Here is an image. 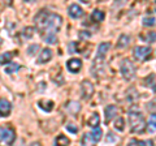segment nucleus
Returning a JSON list of instances; mask_svg holds the SVG:
<instances>
[{
    "label": "nucleus",
    "instance_id": "1",
    "mask_svg": "<svg viewBox=\"0 0 156 146\" xmlns=\"http://www.w3.org/2000/svg\"><path fill=\"white\" fill-rule=\"evenodd\" d=\"M129 125L133 133H142L146 129V121L143 116L138 111H130L129 112Z\"/></svg>",
    "mask_w": 156,
    "mask_h": 146
},
{
    "label": "nucleus",
    "instance_id": "2",
    "mask_svg": "<svg viewBox=\"0 0 156 146\" xmlns=\"http://www.w3.org/2000/svg\"><path fill=\"white\" fill-rule=\"evenodd\" d=\"M61 25H62V17L60 16V14H56V13H50V14H48L46 31H53V33H56L58 29L61 27Z\"/></svg>",
    "mask_w": 156,
    "mask_h": 146
},
{
    "label": "nucleus",
    "instance_id": "3",
    "mask_svg": "<svg viewBox=\"0 0 156 146\" xmlns=\"http://www.w3.org/2000/svg\"><path fill=\"white\" fill-rule=\"evenodd\" d=\"M121 75L126 81H130L135 77V67L129 59H124L121 63Z\"/></svg>",
    "mask_w": 156,
    "mask_h": 146
},
{
    "label": "nucleus",
    "instance_id": "4",
    "mask_svg": "<svg viewBox=\"0 0 156 146\" xmlns=\"http://www.w3.org/2000/svg\"><path fill=\"white\" fill-rule=\"evenodd\" d=\"M16 140V133L9 126H2L0 128V141H4L7 145H12Z\"/></svg>",
    "mask_w": 156,
    "mask_h": 146
},
{
    "label": "nucleus",
    "instance_id": "5",
    "mask_svg": "<svg viewBox=\"0 0 156 146\" xmlns=\"http://www.w3.org/2000/svg\"><path fill=\"white\" fill-rule=\"evenodd\" d=\"M134 56L136 60H147L151 56V48L147 46H136L134 48Z\"/></svg>",
    "mask_w": 156,
    "mask_h": 146
},
{
    "label": "nucleus",
    "instance_id": "6",
    "mask_svg": "<svg viewBox=\"0 0 156 146\" xmlns=\"http://www.w3.org/2000/svg\"><path fill=\"white\" fill-rule=\"evenodd\" d=\"M48 14H50V12H48V11H41L35 16V18H34V20H35V24H37V27L41 31H46Z\"/></svg>",
    "mask_w": 156,
    "mask_h": 146
},
{
    "label": "nucleus",
    "instance_id": "7",
    "mask_svg": "<svg viewBox=\"0 0 156 146\" xmlns=\"http://www.w3.org/2000/svg\"><path fill=\"white\" fill-rule=\"evenodd\" d=\"M81 94L83 99H90L94 94V85L89 80H83L81 84Z\"/></svg>",
    "mask_w": 156,
    "mask_h": 146
},
{
    "label": "nucleus",
    "instance_id": "8",
    "mask_svg": "<svg viewBox=\"0 0 156 146\" xmlns=\"http://www.w3.org/2000/svg\"><path fill=\"white\" fill-rule=\"evenodd\" d=\"M66 68L68 71L72 73H78L82 68V61L81 59H77V57H72L70 60L66 61Z\"/></svg>",
    "mask_w": 156,
    "mask_h": 146
},
{
    "label": "nucleus",
    "instance_id": "9",
    "mask_svg": "<svg viewBox=\"0 0 156 146\" xmlns=\"http://www.w3.org/2000/svg\"><path fill=\"white\" fill-rule=\"evenodd\" d=\"M11 111H12L11 103L4 98L0 99V116H2V118H5V116H8L11 114Z\"/></svg>",
    "mask_w": 156,
    "mask_h": 146
},
{
    "label": "nucleus",
    "instance_id": "10",
    "mask_svg": "<svg viewBox=\"0 0 156 146\" xmlns=\"http://www.w3.org/2000/svg\"><path fill=\"white\" fill-rule=\"evenodd\" d=\"M52 59V50L51 48H43L42 52L38 56V63L39 64H44Z\"/></svg>",
    "mask_w": 156,
    "mask_h": 146
},
{
    "label": "nucleus",
    "instance_id": "11",
    "mask_svg": "<svg viewBox=\"0 0 156 146\" xmlns=\"http://www.w3.org/2000/svg\"><path fill=\"white\" fill-rule=\"evenodd\" d=\"M68 13H69V16L72 18H80L83 16V9H82L78 4H72L68 9Z\"/></svg>",
    "mask_w": 156,
    "mask_h": 146
},
{
    "label": "nucleus",
    "instance_id": "12",
    "mask_svg": "<svg viewBox=\"0 0 156 146\" xmlns=\"http://www.w3.org/2000/svg\"><path fill=\"white\" fill-rule=\"evenodd\" d=\"M109 48H111V45L108 42L100 43L99 47H98V55H96V57H98V59H103V57L105 56V53L109 51Z\"/></svg>",
    "mask_w": 156,
    "mask_h": 146
},
{
    "label": "nucleus",
    "instance_id": "13",
    "mask_svg": "<svg viewBox=\"0 0 156 146\" xmlns=\"http://www.w3.org/2000/svg\"><path fill=\"white\" fill-rule=\"evenodd\" d=\"M38 104L43 111H47V112H51L53 108V102L50 99H41L38 102Z\"/></svg>",
    "mask_w": 156,
    "mask_h": 146
},
{
    "label": "nucleus",
    "instance_id": "14",
    "mask_svg": "<svg viewBox=\"0 0 156 146\" xmlns=\"http://www.w3.org/2000/svg\"><path fill=\"white\" fill-rule=\"evenodd\" d=\"M80 110H81V106L78 102H74V100H70V102H68L66 103V111L68 112H70V114H77V112H80Z\"/></svg>",
    "mask_w": 156,
    "mask_h": 146
},
{
    "label": "nucleus",
    "instance_id": "15",
    "mask_svg": "<svg viewBox=\"0 0 156 146\" xmlns=\"http://www.w3.org/2000/svg\"><path fill=\"white\" fill-rule=\"evenodd\" d=\"M116 115H117V108H116V106L109 104V106L105 107V119H107V121L112 120Z\"/></svg>",
    "mask_w": 156,
    "mask_h": 146
},
{
    "label": "nucleus",
    "instance_id": "16",
    "mask_svg": "<svg viewBox=\"0 0 156 146\" xmlns=\"http://www.w3.org/2000/svg\"><path fill=\"white\" fill-rule=\"evenodd\" d=\"M87 124H89V126H91V128H98L100 124V118H99V114L94 112L90 118H89V121H87Z\"/></svg>",
    "mask_w": 156,
    "mask_h": 146
},
{
    "label": "nucleus",
    "instance_id": "17",
    "mask_svg": "<svg viewBox=\"0 0 156 146\" xmlns=\"http://www.w3.org/2000/svg\"><path fill=\"white\" fill-rule=\"evenodd\" d=\"M129 43H130V37L126 35V34H121V35L119 37V41H117V47L125 48V47H128Z\"/></svg>",
    "mask_w": 156,
    "mask_h": 146
},
{
    "label": "nucleus",
    "instance_id": "18",
    "mask_svg": "<svg viewBox=\"0 0 156 146\" xmlns=\"http://www.w3.org/2000/svg\"><path fill=\"white\" fill-rule=\"evenodd\" d=\"M95 141L94 138L91 137V134L89 133H85L83 136H82V140H81V145L82 146H95Z\"/></svg>",
    "mask_w": 156,
    "mask_h": 146
},
{
    "label": "nucleus",
    "instance_id": "19",
    "mask_svg": "<svg viewBox=\"0 0 156 146\" xmlns=\"http://www.w3.org/2000/svg\"><path fill=\"white\" fill-rule=\"evenodd\" d=\"M128 146H154V141H138V140H130Z\"/></svg>",
    "mask_w": 156,
    "mask_h": 146
},
{
    "label": "nucleus",
    "instance_id": "20",
    "mask_svg": "<svg viewBox=\"0 0 156 146\" xmlns=\"http://www.w3.org/2000/svg\"><path fill=\"white\" fill-rule=\"evenodd\" d=\"M70 141L68 137H65L64 134H60L57 136L56 140H55V146H69Z\"/></svg>",
    "mask_w": 156,
    "mask_h": 146
},
{
    "label": "nucleus",
    "instance_id": "21",
    "mask_svg": "<svg viewBox=\"0 0 156 146\" xmlns=\"http://www.w3.org/2000/svg\"><path fill=\"white\" fill-rule=\"evenodd\" d=\"M13 57V52H4V53H0V65H4V64H9Z\"/></svg>",
    "mask_w": 156,
    "mask_h": 146
},
{
    "label": "nucleus",
    "instance_id": "22",
    "mask_svg": "<svg viewBox=\"0 0 156 146\" xmlns=\"http://www.w3.org/2000/svg\"><path fill=\"white\" fill-rule=\"evenodd\" d=\"M104 12H101V11H99V9H95L94 12H92V14H91V20L92 21H95V22H101L104 20Z\"/></svg>",
    "mask_w": 156,
    "mask_h": 146
},
{
    "label": "nucleus",
    "instance_id": "23",
    "mask_svg": "<svg viewBox=\"0 0 156 146\" xmlns=\"http://www.w3.org/2000/svg\"><path fill=\"white\" fill-rule=\"evenodd\" d=\"M47 34L43 38H44V41L47 43H50V45H55L56 41H57V38H56V33H53V31H46Z\"/></svg>",
    "mask_w": 156,
    "mask_h": 146
},
{
    "label": "nucleus",
    "instance_id": "24",
    "mask_svg": "<svg viewBox=\"0 0 156 146\" xmlns=\"http://www.w3.org/2000/svg\"><path fill=\"white\" fill-rule=\"evenodd\" d=\"M148 132L151 133L156 132V114H152L148 119Z\"/></svg>",
    "mask_w": 156,
    "mask_h": 146
},
{
    "label": "nucleus",
    "instance_id": "25",
    "mask_svg": "<svg viewBox=\"0 0 156 146\" xmlns=\"http://www.w3.org/2000/svg\"><path fill=\"white\" fill-rule=\"evenodd\" d=\"M18 69H20V65L17 63H9V64H7V67L4 68V71H5V73H8V75H12V73L17 72Z\"/></svg>",
    "mask_w": 156,
    "mask_h": 146
},
{
    "label": "nucleus",
    "instance_id": "26",
    "mask_svg": "<svg viewBox=\"0 0 156 146\" xmlns=\"http://www.w3.org/2000/svg\"><path fill=\"white\" fill-rule=\"evenodd\" d=\"M101 136H103V130H101V129L99 128V126H98V128H95V129H94V132H92L91 137L94 138V141H95V142H98V141H100Z\"/></svg>",
    "mask_w": 156,
    "mask_h": 146
},
{
    "label": "nucleus",
    "instance_id": "27",
    "mask_svg": "<svg viewBox=\"0 0 156 146\" xmlns=\"http://www.w3.org/2000/svg\"><path fill=\"white\" fill-rule=\"evenodd\" d=\"M143 39L148 43H152L156 41V33L155 31H150V33H146L143 35Z\"/></svg>",
    "mask_w": 156,
    "mask_h": 146
},
{
    "label": "nucleus",
    "instance_id": "28",
    "mask_svg": "<svg viewBox=\"0 0 156 146\" xmlns=\"http://www.w3.org/2000/svg\"><path fill=\"white\" fill-rule=\"evenodd\" d=\"M124 126H125V121L122 118H117L116 121H115V128L117 130H120V132H122L124 130Z\"/></svg>",
    "mask_w": 156,
    "mask_h": 146
},
{
    "label": "nucleus",
    "instance_id": "29",
    "mask_svg": "<svg viewBox=\"0 0 156 146\" xmlns=\"http://www.w3.org/2000/svg\"><path fill=\"white\" fill-rule=\"evenodd\" d=\"M22 35H23V38H26V39L31 38L34 35V27H25L22 30Z\"/></svg>",
    "mask_w": 156,
    "mask_h": 146
},
{
    "label": "nucleus",
    "instance_id": "30",
    "mask_svg": "<svg viewBox=\"0 0 156 146\" xmlns=\"http://www.w3.org/2000/svg\"><path fill=\"white\" fill-rule=\"evenodd\" d=\"M155 17L152 16H147V17H144L143 18V25L144 26H154L155 25Z\"/></svg>",
    "mask_w": 156,
    "mask_h": 146
},
{
    "label": "nucleus",
    "instance_id": "31",
    "mask_svg": "<svg viewBox=\"0 0 156 146\" xmlns=\"http://www.w3.org/2000/svg\"><path fill=\"white\" fill-rule=\"evenodd\" d=\"M38 50H39V46H38V45H31L30 47H29L27 53H29L30 56H34V55L37 53V51H38Z\"/></svg>",
    "mask_w": 156,
    "mask_h": 146
},
{
    "label": "nucleus",
    "instance_id": "32",
    "mask_svg": "<svg viewBox=\"0 0 156 146\" xmlns=\"http://www.w3.org/2000/svg\"><path fill=\"white\" fill-rule=\"evenodd\" d=\"M66 130H69L70 133H77L78 132V126L73 125V124H68L66 125Z\"/></svg>",
    "mask_w": 156,
    "mask_h": 146
},
{
    "label": "nucleus",
    "instance_id": "33",
    "mask_svg": "<svg viewBox=\"0 0 156 146\" xmlns=\"http://www.w3.org/2000/svg\"><path fill=\"white\" fill-rule=\"evenodd\" d=\"M147 108H148L150 111H156V99H154V100L150 102V103L147 104Z\"/></svg>",
    "mask_w": 156,
    "mask_h": 146
},
{
    "label": "nucleus",
    "instance_id": "34",
    "mask_svg": "<svg viewBox=\"0 0 156 146\" xmlns=\"http://www.w3.org/2000/svg\"><path fill=\"white\" fill-rule=\"evenodd\" d=\"M108 142H115L116 138H115V134L113 133H108V138H107Z\"/></svg>",
    "mask_w": 156,
    "mask_h": 146
},
{
    "label": "nucleus",
    "instance_id": "35",
    "mask_svg": "<svg viewBox=\"0 0 156 146\" xmlns=\"http://www.w3.org/2000/svg\"><path fill=\"white\" fill-rule=\"evenodd\" d=\"M80 37H81V38H90V37H91V34H90V33H87V31H81Z\"/></svg>",
    "mask_w": 156,
    "mask_h": 146
},
{
    "label": "nucleus",
    "instance_id": "36",
    "mask_svg": "<svg viewBox=\"0 0 156 146\" xmlns=\"http://www.w3.org/2000/svg\"><path fill=\"white\" fill-rule=\"evenodd\" d=\"M30 146H42V145L39 144V142H33V144H31Z\"/></svg>",
    "mask_w": 156,
    "mask_h": 146
},
{
    "label": "nucleus",
    "instance_id": "37",
    "mask_svg": "<svg viewBox=\"0 0 156 146\" xmlns=\"http://www.w3.org/2000/svg\"><path fill=\"white\" fill-rule=\"evenodd\" d=\"M0 42H2V39H0Z\"/></svg>",
    "mask_w": 156,
    "mask_h": 146
},
{
    "label": "nucleus",
    "instance_id": "38",
    "mask_svg": "<svg viewBox=\"0 0 156 146\" xmlns=\"http://www.w3.org/2000/svg\"><path fill=\"white\" fill-rule=\"evenodd\" d=\"M155 9H156V8H155Z\"/></svg>",
    "mask_w": 156,
    "mask_h": 146
}]
</instances>
